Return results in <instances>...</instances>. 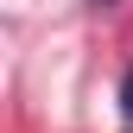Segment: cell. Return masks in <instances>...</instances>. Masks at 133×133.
<instances>
[{
  "mask_svg": "<svg viewBox=\"0 0 133 133\" xmlns=\"http://www.w3.org/2000/svg\"><path fill=\"white\" fill-rule=\"evenodd\" d=\"M121 114L133 121V63H127V76H121Z\"/></svg>",
  "mask_w": 133,
  "mask_h": 133,
  "instance_id": "cell-1",
  "label": "cell"
},
{
  "mask_svg": "<svg viewBox=\"0 0 133 133\" xmlns=\"http://www.w3.org/2000/svg\"><path fill=\"white\" fill-rule=\"evenodd\" d=\"M95 6H108V0H95Z\"/></svg>",
  "mask_w": 133,
  "mask_h": 133,
  "instance_id": "cell-2",
  "label": "cell"
}]
</instances>
